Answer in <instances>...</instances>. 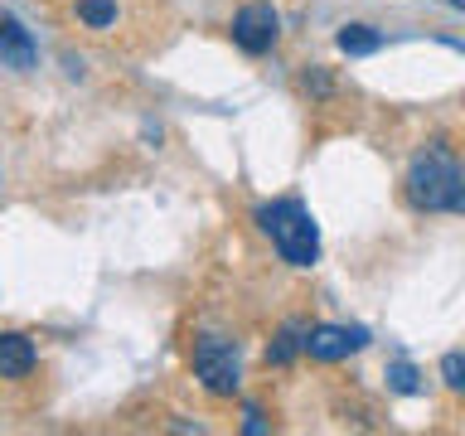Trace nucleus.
Segmentation results:
<instances>
[{
	"instance_id": "1",
	"label": "nucleus",
	"mask_w": 465,
	"mask_h": 436,
	"mask_svg": "<svg viewBox=\"0 0 465 436\" xmlns=\"http://www.w3.org/2000/svg\"><path fill=\"white\" fill-rule=\"evenodd\" d=\"M407 199L427 213H446V209H465V170L446 145H427L412 155L407 165Z\"/></svg>"
},
{
	"instance_id": "2",
	"label": "nucleus",
	"mask_w": 465,
	"mask_h": 436,
	"mask_svg": "<svg viewBox=\"0 0 465 436\" xmlns=\"http://www.w3.org/2000/svg\"><path fill=\"white\" fill-rule=\"evenodd\" d=\"M257 228L272 238V247L282 253V262L291 267H311L320 257V233H315V218L301 199H272L257 209Z\"/></svg>"
},
{
	"instance_id": "3",
	"label": "nucleus",
	"mask_w": 465,
	"mask_h": 436,
	"mask_svg": "<svg viewBox=\"0 0 465 436\" xmlns=\"http://www.w3.org/2000/svg\"><path fill=\"white\" fill-rule=\"evenodd\" d=\"M194 373H199V383L218 392V398H232L238 392V344H228V340H218V334H203V340L194 344Z\"/></svg>"
},
{
	"instance_id": "4",
	"label": "nucleus",
	"mask_w": 465,
	"mask_h": 436,
	"mask_svg": "<svg viewBox=\"0 0 465 436\" xmlns=\"http://www.w3.org/2000/svg\"><path fill=\"white\" fill-rule=\"evenodd\" d=\"M232 44L242 54H267L276 44V10L267 0H252V5H242L232 15Z\"/></svg>"
},
{
	"instance_id": "5",
	"label": "nucleus",
	"mask_w": 465,
	"mask_h": 436,
	"mask_svg": "<svg viewBox=\"0 0 465 436\" xmlns=\"http://www.w3.org/2000/svg\"><path fill=\"white\" fill-rule=\"evenodd\" d=\"M369 344V330L363 325H315L305 334V354L315 363H334V359H349Z\"/></svg>"
},
{
	"instance_id": "6",
	"label": "nucleus",
	"mask_w": 465,
	"mask_h": 436,
	"mask_svg": "<svg viewBox=\"0 0 465 436\" xmlns=\"http://www.w3.org/2000/svg\"><path fill=\"white\" fill-rule=\"evenodd\" d=\"M0 58H5V68H20V73L39 64L35 39H29V29L15 15H5V25H0Z\"/></svg>"
},
{
	"instance_id": "7",
	"label": "nucleus",
	"mask_w": 465,
	"mask_h": 436,
	"mask_svg": "<svg viewBox=\"0 0 465 436\" xmlns=\"http://www.w3.org/2000/svg\"><path fill=\"white\" fill-rule=\"evenodd\" d=\"M35 363H39V354L25 334H15V330L0 334V378H25Z\"/></svg>"
},
{
	"instance_id": "8",
	"label": "nucleus",
	"mask_w": 465,
	"mask_h": 436,
	"mask_svg": "<svg viewBox=\"0 0 465 436\" xmlns=\"http://www.w3.org/2000/svg\"><path fill=\"white\" fill-rule=\"evenodd\" d=\"M334 44H340L349 58H359V54H378V49H383V35H378V29H369V25H344Z\"/></svg>"
},
{
	"instance_id": "9",
	"label": "nucleus",
	"mask_w": 465,
	"mask_h": 436,
	"mask_svg": "<svg viewBox=\"0 0 465 436\" xmlns=\"http://www.w3.org/2000/svg\"><path fill=\"white\" fill-rule=\"evenodd\" d=\"M305 334H311V330H305L301 320H286L282 334H276V344L267 349V363H291V359H296V349H305Z\"/></svg>"
},
{
	"instance_id": "10",
	"label": "nucleus",
	"mask_w": 465,
	"mask_h": 436,
	"mask_svg": "<svg viewBox=\"0 0 465 436\" xmlns=\"http://www.w3.org/2000/svg\"><path fill=\"white\" fill-rule=\"evenodd\" d=\"M78 20L87 29H112L116 25V0H78Z\"/></svg>"
},
{
	"instance_id": "11",
	"label": "nucleus",
	"mask_w": 465,
	"mask_h": 436,
	"mask_svg": "<svg viewBox=\"0 0 465 436\" xmlns=\"http://www.w3.org/2000/svg\"><path fill=\"white\" fill-rule=\"evenodd\" d=\"M441 378H446L456 392H465V354H446V359H441Z\"/></svg>"
},
{
	"instance_id": "12",
	"label": "nucleus",
	"mask_w": 465,
	"mask_h": 436,
	"mask_svg": "<svg viewBox=\"0 0 465 436\" xmlns=\"http://www.w3.org/2000/svg\"><path fill=\"white\" fill-rule=\"evenodd\" d=\"M388 378H392V388H398V392H417V369H412V363H392Z\"/></svg>"
},
{
	"instance_id": "13",
	"label": "nucleus",
	"mask_w": 465,
	"mask_h": 436,
	"mask_svg": "<svg viewBox=\"0 0 465 436\" xmlns=\"http://www.w3.org/2000/svg\"><path fill=\"white\" fill-rule=\"evenodd\" d=\"M450 5H456V10H460V15H465V0H450Z\"/></svg>"
}]
</instances>
